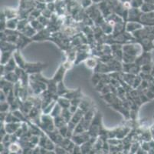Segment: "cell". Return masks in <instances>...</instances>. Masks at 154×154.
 Returning a JSON list of instances; mask_svg holds the SVG:
<instances>
[{
    "instance_id": "d6a6232c",
    "label": "cell",
    "mask_w": 154,
    "mask_h": 154,
    "mask_svg": "<svg viewBox=\"0 0 154 154\" xmlns=\"http://www.w3.org/2000/svg\"><path fill=\"white\" fill-rule=\"evenodd\" d=\"M18 21L17 19H8L6 22V28L8 29H17V26H18Z\"/></svg>"
},
{
    "instance_id": "f546056e",
    "label": "cell",
    "mask_w": 154,
    "mask_h": 154,
    "mask_svg": "<svg viewBox=\"0 0 154 154\" xmlns=\"http://www.w3.org/2000/svg\"><path fill=\"white\" fill-rule=\"evenodd\" d=\"M69 91V89L65 87V84L62 82L58 83V89H57V94L58 96H64L65 94Z\"/></svg>"
},
{
    "instance_id": "7402d4cb",
    "label": "cell",
    "mask_w": 154,
    "mask_h": 154,
    "mask_svg": "<svg viewBox=\"0 0 154 154\" xmlns=\"http://www.w3.org/2000/svg\"><path fill=\"white\" fill-rule=\"evenodd\" d=\"M84 113H84L83 110H81V109L78 108V110L76 111V113H74L73 116H72L71 121L77 125V124L79 123L82 120V119L84 118Z\"/></svg>"
},
{
    "instance_id": "9c48e42d",
    "label": "cell",
    "mask_w": 154,
    "mask_h": 154,
    "mask_svg": "<svg viewBox=\"0 0 154 154\" xmlns=\"http://www.w3.org/2000/svg\"><path fill=\"white\" fill-rule=\"evenodd\" d=\"M94 72L97 73H100V74H109V73H112L111 69L109 67V66L106 63H101L98 60V63H97V66L94 68Z\"/></svg>"
},
{
    "instance_id": "e0dca14e",
    "label": "cell",
    "mask_w": 154,
    "mask_h": 154,
    "mask_svg": "<svg viewBox=\"0 0 154 154\" xmlns=\"http://www.w3.org/2000/svg\"><path fill=\"white\" fill-rule=\"evenodd\" d=\"M92 106H93V104H92L91 100H89V99L86 97H83L82 99H81V103H80L78 108L81 109V110H83L84 113H86V112L88 111Z\"/></svg>"
},
{
    "instance_id": "681fc988",
    "label": "cell",
    "mask_w": 154,
    "mask_h": 154,
    "mask_svg": "<svg viewBox=\"0 0 154 154\" xmlns=\"http://www.w3.org/2000/svg\"><path fill=\"white\" fill-rule=\"evenodd\" d=\"M81 99H82V98H75V99H71V105L73 106H79L80 103H81Z\"/></svg>"
},
{
    "instance_id": "4316f807",
    "label": "cell",
    "mask_w": 154,
    "mask_h": 154,
    "mask_svg": "<svg viewBox=\"0 0 154 154\" xmlns=\"http://www.w3.org/2000/svg\"><path fill=\"white\" fill-rule=\"evenodd\" d=\"M86 66L89 69H94L96 66H97V63H98V58L97 57H89L88 59H86L85 61Z\"/></svg>"
},
{
    "instance_id": "f35d334b",
    "label": "cell",
    "mask_w": 154,
    "mask_h": 154,
    "mask_svg": "<svg viewBox=\"0 0 154 154\" xmlns=\"http://www.w3.org/2000/svg\"><path fill=\"white\" fill-rule=\"evenodd\" d=\"M136 57L133 56L131 55H129L127 53H124V56H123V63H135Z\"/></svg>"
},
{
    "instance_id": "4dcf8cb0",
    "label": "cell",
    "mask_w": 154,
    "mask_h": 154,
    "mask_svg": "<svg viewBox=\"0 0 154 154\" xmlns=\"http://www.w3.org/2000/svg\"><path fill=\"white\" fill-rule=\"evenodd\" d=\"M40 111L41 110L33 106L32 109V110H30V112L29 113V114L27 115V116H28V118L29 119V120H34V118L38 117L39 116H40L41 114L40 113Z\"/></svg>"
},
{
    "instance_id": "7c38bea8",
    "label": "cell",
    "mask_w": 154,
    "mask_h": 154,
    "mask_svg": "<svg viewBox=\"0 0 154 154\" xmlns=\"http://www.w3.org/2000/svg\"><path fill=\"white\" fill-rule=\"evenodd\" d=\"M13 57H14L15 60L16 62L17 66L20 67V68H22V69H25L27 63L25 61V59H23V57L21 55L20 49H17L15 51L14 53H13Z\"/></svg>"
},
{
    "instance_id": "7dc6e473",
    "label": "cell",
    "mask_w": 154,
    "mask_h": 154,
    "mask_svg": "<svg viewBox=\"0 0 154 154\" xmlns=\"http://www.w3.org/2000/svg\"><path fill=\"white\" fill-rule=\"evenodd\" d=\"M153 66L151 64H146L143 66H141V73H144V74H150L151 73V70H152Z\"/></svg>"
},
{
    "instance_id": "60d3db41",
    "label": "cell",
    "mask_w": 154,
    "mask_h": 154,
    "mask_svg": "<svg viewBox=\"0 0 154 154\" xmlns=\"http://www.w3.org/2000/svg\"><path fill=\"white\" fill-rule=\"evenodd\" d=\"M56 103H57V100H53L51 103L49 104V105L46 108H45V109H44V110L41 111L42 112V113H44V114H50L51 113V112L52 111L53 108L55 107V106L56 105Z\"/></svg>"
},
{
    "instance_id": "3957f363",
    "label": "cell",
    "mask_w": 154,
    "mask_h": 154,
    "mask_svg": "<svg viewBox=\"0 0 154 154\" xmlns=\"http://www.w3.org/2000/svg\"><path fill=\"white\" fill-rule=\"evenodd\" d=\"M39 126L45 128L48 130H54L55 129V122L54 118L50 114H44L41 113V123Z\"/></svg>"
},
{
    "instance_id": "cb8c5ba5",
    "label": "cell",
    "mask_w": 154,
    "mask_h": 154,
    "mask_svg": "<svg viewBox=\"0 0 154 154\" xmlns=\"http://www.w3.org/2000/svg\"><path fill=\"white\" fill-rule=\"evenodd\" d=\"M21 126H22L21 123H6L5 128L7 132L12 133L15 131L18 130Z\"/></svg>"
},
{
    "instance_id": "277c9868",
    "label": "cell",
    "mask_w": 154,
    "mask_h": 154,
    "mask_svg": "<svg viewBox=\"0 0 154 154\" xmlns=\"http://www.w3.org/2000/svg\"><path fill=\"white\" fill-rule=\"evenodd\" d=\"M29 86L32 89L34 96H39L43 92L48 89V86L46 83L41 81H29Z\"/></svg>"
},
{
    "instance_id": "5bb4252c",
    "label": "cell",
    "mask_w": 154,
    "mask_h": 154,
    "mask_svg": "<svg viewBox=\"0 0 154 154\" xmlns=\"http://www.w3.org/2000/svg\"><path fill=\"white\" fill-rule=\"evenodd\" d=\"M18 49L16 45L8 43L7 41H1V52H15Z\"/></svg>"
},
{
    "instance_id": "ffe728a7",
    "label": "cell",
    "mask_w": 154,
    "mask_h": 154,
    "mask_svg": "<svg viewBox=\"0 0 154 154\" xmlns=\"http://www.w3.org/2000/svg\"><path fill=\"white\" fill-rule=\"evenodd\" d=\"M2 78L6 79V81L13 83V84L19 82V78H18V76L16 75V73H15V72H10V73H6L2 76Z\"/></svg>"
},
{
    "instance_id": "ba28073f",
    "label": "cell",
    "mask_w": 154,
    "mask_h": 154,
    "mask_svg": "<svg viewBox=\"0 0 154 154\" xmlns=\"http://www.w3.org/2000/svg\"><path fill=\"white\" fill-rule=\"evenodd\" d=\"M32 38H29V37L25 36V35H23V33H20L19 36H18V41L16 43V46L18 49H23V48H25V46H26L29 43L32 42Z\"/></svg>"
},
{
    "instance_id": "e575fe53",
    "label": "cell",
    "mask_w": 154,
    "mask_h": 154,
    "mask_svg": "<svg viewBox=\"0 0 154 154\" xmlns=\"http://www.w3.org/2000/svg\"><path fill=\"white\" fill-rule=\"evenodd\" d=\"M61 116L63 118H64V119H65V121L67 122V123H68V122L71 121L73 114L71 113V112H70L69 109H62Z\"/></svg>"
},
{
    "instance_id": "8992f818",
    "label": "cell",
    "mask_w": 154,
    "mask_h": 154,
    "mask_svg": "<svg viewBox=\"0 0 154 154\" xmlns=\"http://www.w3.org/2000/svg\"><path fill=\"white\" fill-rule=\"evenodd\" d=\"M51 37V32L48 29H43L42 30L39 31L32 38L33 41H44L49 40V38Z\"/></svg>"
},
{
    "instance_id": "7bdbcfd3",
    "label": "cell",
    "mask_w": 154,
    "mask_h": 154,
    "mask_svg": "<svg viewBox=\"0 0 154 154\" xmlns=\"http://www.w3.org/2000/svg\"><path fill=\"white\" fill-rule=\"evenodd\" d=\"M29 23H28V20H27L26 19H23L22 20H19L18 23V26H17V30L19 31L21 33L26 27V26Z\"/></svg>"
},
{
    "instance_id": "52a82bcc",
    "label": "cell",
    "mask_w": 154,
    "mask_h": 154,
    "mask_svg": "<svg viewBox=\"0 0 154 154\" xmlns=\"http://www.w3.org/2000/svg\"><path fill=\"white\" fill-rule=\"evenodd\" d=\"M150 63H151V54L149 52H144V51L141 55L136 57L135 61V63H136L140 66L150 64Z\"/></svg>"
},
{
    "instance_id": "f907efd6",
    "label": "cell",
    "mask_w": 154,
    "mask_h": 154,
    "mask_svg": "<svg viewBox=\"0 0 154 154\" xmlns=\"http://www.w3.org/2000/svg\"><path fill=\"white\" fill-rule=\"evenodd\" d=\"M106 84L104 83H103V82H102V81H101L99 83H98V84H97V85L95 86H94V88H95V89L96 90H97V92H101L102 90V89H103V88L104 87V86H105Z\"/></svg>"
},
{
    "instance_id": "83f0119b",
    "label": "cell",
    "mask_w": 154,
    "mask_h": 154,
    "mask_svg": "<svg viewBox=\"0 0 154 154\" xmlns=\"http://www.w3.org/2000/svg\"><path fill=\"white\" fill-rule=\"evenodd\" d=\"M14 52H2L1 54V65H6L13 56Z\"/></svg>"
},
{
    "instance_id": "ab89813d",
    "label": "cell",
    "mask_w": 154,
    "mask_h": 154,
    "mask_svg": "<svg viewBox=\"0 0 154 154\" xmlns=\"http://www.w3.org/2000/svg\"><path fill=\"white\" fill-rule=\"evenodd\" d=\"M0 111L1 113H8L10 111V104L7 101L1 102L0 104Z\"/></svg>"
},
{
    "instance_id": "603a6c76",
    "label": "cell",
    "mask_w": 154,
    "mask_h": 154,
    "mask_svg": "<svg viewBox=\"0 0 154 154\" xmlns=\"http://www.w3.org/2000/svg\"><path fill=\"white\" fill-rule=\"evenodd\" d=\"M21 33H23V35H25V36L29 37V38H32L38 32H37V31L31 26L30 23H29V24L27 25L26 27H25Z\"/></svg>"
},
{
    "instance_id": "f5cc1de1",
    "label": "cell",
    "mask_w": 154,
    "mask_h": 154,
    "mask_svg": "<svg viewBox=\"0 0 154 154\" xmlns=\"http://www.w3.org/2000/svg\"><path fill=\"white\" fill-rule=\"evenodd\" d=\"M77 110H78V107H77V106H76L71 105V106L69 107V110H70V112H71L72 114L75 113Z\"/></svg>"
},
{
    "instance_id": "f1b7e54d",
    "label": "cell",
    "mask_w": 154,
    "mask_h": 154,
    "mask_svg": "<svg viewBox=\"0 0 154 154\" xmlns=\"http://www.w3.org/2000/svg\"><path fill=\"white\" fill-rule=\"evenodd\" d=\"M135 77H136V76L135 75L130 74V73H124V72H123V80H124L127 84L130 86H133V83H134V82Z\"/></svg>"
},
{
    "instance_id": "ee69618b",
    "label": "cell",
    "mask_w": 154,
    "mask_h": 154,
    "mask_svg": "<svg viewBox=\"0 0 154 154\" xmlns=\"http://www.w3.org/2000/svg\"><path fill=\"white\" fill-rule=\"evenodd\" d=\"M142 81H143V79L141 78V77H140V75L136 76V77H135V79H134V83H133V86H132L133 89H137V88L140 86V84H141Z\"/></svg>"
},
{
    "instance_id": "d590c367",
    "label": "cell",
    "mask_w": 154,
    "mask_h": 154,
    "mask_svg": "<svg viewBox=\"0 0 154 154\" xmlns=\"http://www.w3.org/2000/svg\"><path fill=\"white\" fill-rule=\"evenodd\" d=\"M61 111H62V108L58 103H56V105L55 106V107L53 108L52 111L51 112L50 115L52 116L53 118L56 117V116H61Z\"/></svg>"
},
{
    "instance_id": "44dd1931",
    "label": "cell",
    "mask_w": 154,
    "mask_h": 154,
    "mask_svg": "<svg viewBox=\"0 0 154 154\" xmlns=\"http://www.w3.org/2000/svg\"><path fill=\"white\" fill-rule=\"evenodd\" d=\"M17 66H17L16 62L15 60L14 57L12 56L10 59V60L8 61L6 65H4L5 73H10V72H14L15 69V68H16ZM6 73H5V74H6Z\"/></svg>"
},
{
    "instance_id": "f6af8a7d",
    "label": "cell",
    "mask_w": 154,
    "mask_h": 154,
    "mask_svg": "<svg viewBox=\"0 0 154 154\" xmlns=\"http://www.w3.org/2000/svg\"><path fill=\"white\" fill-rule=\"evenodd\" d=\"M16 96H15V93H14V90L13 89H12L10 92H9V93L7 95V99H6V101L8 102V103L11 104L16 99Z\"/></svg>"
},
{
    "instance_id": "d4e9b609",
    "label": "cell",
    "mask_w": 154,
    "mask_h": 154,
    "mask_svg": "<svg viewBox=\"0 0 154 154\" xmlns=\"http://www.w3.org/2000/svg\"><path fill=\"white\" fill-rule=\"evenodd\" d=\"M101 98L106 103H108L109 105H111L118 99V96L113 93H110L106 94V95L101 96Z\"/></svg>"
},
{
    "instance_id": "11a10c76",
    "label": "cell",
    "mask_w": 154,
    "mask_h": 154,
    "mask_svg": "<svg viewBox=\"0 0 154 154\" xmlns=\"http://www.w3.org/2000/svg\"><path fill=\"white\" fill-rule=\"evenodd\" d=\"M150 74H151V76L154 78V66H153L152 70H151V73H150Z\"/></svg>"
},
{
    "instance_id": "836d02e7",
    "label": "cell",
    "mask_w": 154,
    "mask_h": 154,
    "mask_svg": "<svg viewBox=\"0 0 154 154\" xmlns=\"http://www.w3.org/2000/svg\"><path fill=\"white\" fill-rule=\"evenodd\" d=\"M96 113L97 112L94 111V108L92 106L91 109H90L88 111H87L84 113V119L86 120H88V121H92V120L94 119V116H95Z\"/></svg>"
},
{
    "instance_id": "8d00e7d4",
    "label": "cell",
    "mask_w": 154,
    "mask_h": 154,
    "mask_svg": "<svg viewBox=\"0 0 154 154\" xmlns=\"http://www.w3.org/2000/svg\"><path fill=\"white\" fill-rule=\"evenodd\" d=\"M112 56H113L114 59H115L116 60L120 61V62L123 63V56H124V51H123V49L113 52V53H112Z\"/></svg>"
},
{
    "instance_id": "c3c4849f",
    "label": "cell",
    "mask_w": 154,
    "mask_h": 154,
    "mask_svg": "<svg viewBox=\"0 0 154 154\" xmlns=\"http://www.w3.org/2000/svg\"><path fill=\"white\" fill-rule=\"evenodd\" d=\"M110 93H111V89H110V84H106L104 86V87L103 88L101 91L100 92V93L101 94V96L106 95V94H108Z\"/></svg>"
},
{
    "instance_id": "74e56055",
    "label": "cell",
    "mask_w": 154,
    "mask_h": 154,
    "mask_svg": "<svg viewBox=\"0 0 154 154\" xmlns=\"http://www.w3.org/2000/svg\"><path fill=\"white\" fill-rule=\"evenodd\" d=\"M30 25L37 31V32H39V31L42 30L43 29H45V26H44L41 23H40V22H39V20L31 21Z\"/></svg>"
},
{
    "instance_id": "9a60e30c",
    "label": "cell",
    "mask_w": 154,
    "mask_h": 154,
    "mask_svg": "<svg viewBox=\"0 0 154 154\" xmlns=\"http://www.w3.org/2000/svg\"><path fill=\"white\" fill-rule=\"evenodd\" d=\"M13 87H14L13 83L6 81V79H3V78L1 79V90L4 92L6 94V96L9 93V92L12 89H13Z\"/></svg>"
},
{
    "instance_id": "bcb514c9",
    "label": "cell",
    "mask_w": 154,
    "mask_h": 154,
    "mask_svg": "<svg viewBox=\"0 0 154 154\" xmlns=\"http://www.w3.org/2000/svg\"><path fill=\"white\" fill-rule=\"evenodd\" d=\"M113 58H114V57H113L112 55H103L98 58V60H99L100 62H101V63H106V64H107V63H109L110 61Z\"/></svg>"
},
{
    "instance_id": "d6986e66",
    "label": "cell",
    "mask_w": 154,
    "mask_h": 154,
    "mask_svg": "<svg viewBox=\"0 0 154 154\" xmlns=\"http://www.w3.org/2000/svg\"><path fill=\"white\" fill-rule=\"evenodd\" d=\"M141 16L140 14H139V11L137 9H131L129 14V22H140L141 20Z\"/></svg>"
},
{
    "instance_id": "6da1fadb",
    "label": "cell",
    "mask_w": 154,
    "mask_h": 154,
    "mask_svg": "<svg viewBox=\"0 0 154 154\" xmlns=\"http://www.w3.org/2000/svg\"><path fill=\"white\" fill-rule=\"evenodd\" d=\"M123 51L124 53H127L133 56L137 57L143 53L142 46L139 43H129L123 45Z\"/></svg>"
},
{
    "instance_id": "4fadbf2b",
    "label": "cell",
    "mask_w": 154,
    "mask_h": 154,
    "mask_svg": "<svg viewBox=\"0 0 154 154\" xmlns=\"http://www.w3.org/2000/svg\"><path fill=\"white\" fill-rule=\"evenodd\" d=\"M143 25L140 22H129L126 25V31L127 33H133L134 32H136L138 29L143 28Z\"/></svg>"
},
{
    "instance_id": "db71d44e",
    "label": "cell",
    "mask_w": 154,
    "mask_h": 154,
    "mask_svg": "<svg viewBox=\"0 0 154 154\" xmlns=\"http://www.w3.org/2000/svg\"><path fill=\"white\" fill-rule=\"evenodd\" d=\"M8 113H1V116H0V120H1V122L6 121V116H7V114H8Z\"/></svg>"
},
{
    "instance_id": "ac0fdd59",
    "label": "cell",
    "mask_w": 154,
    "mask_h": 154,
    "mask_svg": "<svg viewBox=\"0 0 154 154\" xmlns=\"http://www.w3.org/2000/svg\"><path fill=\"white\" fill-rule=\"evenodd\" d=\"M64 97L71 100L75 98H83V95H82V92L81 91V89H75V90H69L67 93L64 96Z\"/></svg>"
},
{
    "instance_id": "2e32d148",
    "label": "cell",
    "mask_w": 154,
    "mask_h": 154,
    "mask_svg": "<svg viewBox=\"0 0 154 154\" xmlns=\"http://www.w3.org/2000/svg\"><path fill=\"white\" fill-rule=\"evenodd\" d=\"M90 55H91V54L89 52H77L76 59L74 62L75 65H78L81 62L85 61L86 59L89 58Z\"/></svg>"
},
{
    "instance_id": "7a4b0ae2",
    "label": "cell",
    "mask_w": 154,
    "mask_h": 154,
    "mask_svg": "<svg viewBox=\"0 0 154 154\" xmlns=\"http://www.w3.org/2000/svg\"><path fill=\"white\" fill-rule=\"evenodd\" d=\"M47 66V64L41 63H27L25 70L29 75L41 73L43 69Z\"/></svg>"
},
{
    "instance_id": "816d5d0a",
    "label": "cell",
    "mask_w": 154,
    "mask_h": 154,
    "mask_svg": "<svg viewBox=\"0 0 154 154\" xmlns=\"http://www.w3.org/2000/svg\"><path fill=\"white\" fill-rule=\"evenodd\" d=\"M6 99H7V96L5 93L4 92L2 91L0 92V101L1 102H5L6 101Z\"/></svg>"
},
{
    "instance_id": "b9f144b4",
    "label": "cell",
    "mask_w": 154,
    "mask_h": 154,
    "mask_svg": "<svg viewBox=\"0 0 154 154\" xmlns=\"http://www.w3.org/2000/svg\"><path fill=\"white\" fill-rule=\"evenodd\" d=\"M101 81V74L97 73H94V75L92 76L91 78V83L94 85V86H95Z\"/></svg>"
},
{
    "instance_id": "5b68a950",
    "label": "cell",
    "mask_w": 154,
    "mask_h": 154,
    "mask_svg": "<svg viewBox=\"0 0 154 154\" xmlns=\"http://www.w3.org/2000/svg\"><path fill=\"white\" fill-rule=\"evenodd\" d=\"M123 72L130 73L133 75L137 76L141 72V66H138L136 63H123Z\"/></svg>"
},
{
    "instance_id": "1f68e13d",
    "label": "cell",
    "mask_w": 154,
    "mask_h": 154,
    "mask_svg": "<svg viewBox=\"0 0 154 154\" xmlns=\"http://www.w3.org/2000/svg\"><path fill=\"white\" fill-rule=\"evenodd\" d=\"M54 122H55V126L57 128H61L68 124L67 122L65 121V119L61 116H58L54 118Z\"/></svg>"
},
{
    "instance_id": "30bf717a",
    "label": "cell",
    "mask_w": 154,
    "mask_h": 154,
    "mask_svg": "<svg viewBox=\"0 0 154 154\" xmlns=\"http://www.w3.org/2000/svg\"><path fill=\"white\" fill-rule=\"evenodd\" d=\"M66 71H67V69H65V66H63V64H61V65L58 67V70L56 71V73H55V75L53 76V77L51 78L53 81L55 82L56 83L62 82L63 79H64V76H65V72Z\"/></svg>"
},
{
    "instance_id": "8fae6325",
    "label": "cell",
    "mask_w": 154,
    "mask_h": 154,
    "mask_svg": "<svg viewBox=\"0 0 154 154\" xmlns=\"http://www.w3.org/2000/svg\"><path fill=\"white\" fill-rule=\"evenodd\" d=\"M107 64L109 66L112 72H123V63L116 60L114 58Z\"/></svg>"
},
{
    "instance_id": "484cf974",
    "label": "cell",
    "mask_w": 154,
    "mask_h": 154,
    "mask_svg": "<svg viewBox=\"0 0 154 154\" xmlns=\"http://www.w3.org/2000/svg\"><path fill=\"white\" fill-rule=\"evenodd\" d=\"M57 103L61 106L62 109H69L71 106V100L64 96H59L57 100Z\"/></svg>"
}]
</instances>
